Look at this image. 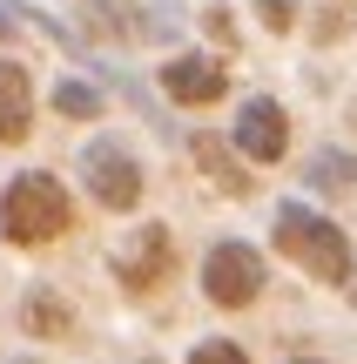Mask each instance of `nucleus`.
<instances>
[{
  "mask_svg": "<svg viewBox=\"0 0 357 364\" xmlns=\"http://www.w3.org/2000/svg\"><path fill=\"white\" fill-rule=\"evenodd\" d=\"M250 14H256V27H263L270 41H290L297 27H304V7H297V0H250Z\"/></svg>",
  "mask_w": 357,
  "mask_h": 364,
  "instance_id": "obj_14",
  "label": "nucleus"
},
{
  "mask_svg": "<svg viewBox=\"0 0 357 364\" xmlns=\"http://www.w3.org/2000/svg\"><path fill=\"white\" fill-rule=\"evenodd\" d=\"M81 223V209H75V189H67L61 176H48V169H21L0 189V243L7 250H54L67 230Z\"/></svg>",
  "mask_w": 357,
  "mask_h": 364,
  "instance_id": "obj_1",
  "label": "nucleus"
},
{
  "mask_svg": "<svg viewBox=\"0 0 357 364\" xmlns=\"http://www.w3.org/2000/svg\"><path fill=\"white\" fill-rule=\"evenodd\" d=\"M196 290H202V304H209V311H223V317L256 311V304H263V290H270V250L243 243V236L209 243V250H202V263H196Z\"/></svg>",
  "mask_w": 357,
  "mask_h": 364,
  "instance_id": "obj_3",
  "label": "nucleus"
},
{
  "mask_svg": "<svg viewBox=\"0 0 357 364\" xmlns=\"http://www.w3.org/2000/svg\"><path fill=\"white\" fill-rule=\"evenodd\" d=\"M13 324H21V338L27 344H81V311H75V297H61L54 284H27L21 290V304H13Z\"/></svg>",
  "mask_w": 357,
  "mask_h": 364,
  "instance_id": "obj_8",
  "label": "nucleus"
},
{
  "mask_svg": "<svg viewBox=\"0 0 357 364\" xmlns=\"http://www.w3.org/2000/svg\"><path fill=\"white\" fill-rule=\"evenodd\" d=\"M344 129H351V142H357V95L344 102Z\"/></svg>",
  "mask_w": 357,
  "mask_h": 364,
  "instance_id": "obj_17",
  "label": "nucleus"
},
{
  "mask_svg": "<svg viewBox=\"0 0 357 364\" xmlns=\"http://www.w3.org/2000/svg\"><path fill=\"white\" fill-rule=\"evenodd\" d=\"M310 189H324V196H357V156L324 149V156L310 162Z\"/></svg>",
  "mask_w": 357,
  "mask_h": 364,
  "instance_id": "obj_12",
  "label": "nucleus"
},
{
  "mask_svg": "<svg viewBox=\"0 0 357 364\" xmlns=\"http://www.w3.org/2000/svg\"><path fill=\"white\" fill-rule=\"evenodd\" d=\"M351 277H357V263H351Z\"/></svg>",
  "mask_w": 357,
  "mask_h": 364,
  "instance_id": "obj_20",
  "label": "nucleus"
},
{
  "mask_svg": "<svg viewBox=\"0 0 357 364\" xmlns=\"http://www.w3.org/2000/svg\"><path fill=\"white\" fill-rule=\"evenodd\" d=\"M101 88H88V81H61V88H54V115H61V122H75V129H81V122H101Z\"/></svg>",
  "mask_w": 357,
  "mask_h": 364,
  "instance_id": "obj_13",
  "label": "nucleus"
},
{
  "mask_svg": "<svg viewBox=\"0 0 357 364\" xmlns=\"http://www.w3.org/2000/svg\"><path fill=\"white\" fill-rule=\"evenodd\" d=\"M290 364H331V358H290Z\"/></svg>",
  "mask_w": 357,
  "mask_h": 364,
  "instance_id": "obj_18",
  "label": "nucleus"
},
{
  "mask_svg": "<svg viewBox=\"0 0 357 364\" xmlns=\"http://www.w3.org/2000/svg\"><path fill=\"white\" fill-rule=\"evenodd\" d=\"M40 122V95H34V68L21 54H0V149H27Z\"/></svg>",
  "mask_w": 357,
  "mask_h": 364,
  "instance_id": "obj_9",
  "label": "nucleus"
},
{
  "mask_svg": "<svg viewBox=\"0 0 357 364\" xmlns=\"http://www.w3.org/2000/svg\"><path fill=\"white\" fill-rule=\"evenodd\" d=\"M202 34H209L223 54H236V48H243V27H236V14H229L223 0H209V7H202Z\"/></svg>",
  "mask_w": 357,
  "mask_h": 364,
  "instance_id": "obj_15",
  "label": "nucleus"
},
{
  "mask_svg": "<svg viewBox=\"0 0 357 364\" xmlns=\"http://www.w3.org/2000/svg\"><path fill=\"white\" fill-rule=\"evenodd\" d=\"M270 250L283 263L310 277L324 290H351V230L324 209H304V203H283L277 223H270Z\"/></svg>",
  "mask_w": 357,
  "mask_h": 364,
  "instance_id": "obj_2",
  "label": "nucleus"
},
{
  "mask_svg": "<svg viewBox=\"0 0 357 364\" xmlns=\"http://www.w3.org/2000/svg\"><path fill=\"white\" fill-rule=\"evenodd\" d=\"M229 142H236L243 162H256V169H277V162H290V149H297V115L277 102V95H250V102L236 108V129H229Z\"/></svg>",
  "mask_w": 357,
  "mask_h": 364,
  "instance_id": "obj_6",
  "label": "nucleus"
},
{
  "mask_svg": "<svg viewBox=\"0 0 357 364\" xmlns=\"http://www.w3.org/2000/svg\"><path fill=\"white\" fill-rule=\"evenodd\" d=\"M155 88L169 108H182V115H202V108H223L229 102V61L223 54H175V61L155 68Z\"/></svg>",
  "mask_w": 357,
  "mask_h": 364,
  "instance_id": "obj_7",
  "label": "nucleus"
},
{
  "mask_svg": "<svg viewBox=\"0 0 357 364\" xmlns=\"http://www.w3.org/2000/svg\"><path fill=\"white\" fill-rule=\"evenodd\" d=\"M115 290L128 304H155L162 290L182 277V243H175V230L169 223H135V236L115 250Z\"/></svg>",
  "mask_w": 357,
  "mask_h": 364,
  "instance_id": "obj_5",
  "label": "nucleus"
},
{
  "mask_svg": "<svg viewBox=\"0 0 357 364\" xmlns=\"http://www.w3.org/2000/svg\"><path fill=\"white\" fill-rule=\"evenodd\" d=\"M81 189L94 196V209L108 216H135L148 203V162L128 135H94L81 149Z\"/></svg>",
  "mask_w": 357,
  "mask_h": 364,
  "instance_id": "obj_4",
  "label": "nucleus"
},
{
  "mask_svg": "<svg viewBox=\"0 0 357 364\" xmlns=\"http://www.w3.org/2000/svg\"><path fill=\"white\" fill-rule=\"evenodd\" d=\"M351 27H357V7H351V0H317V14H304L297 34H310V48H344Z\"/></svg>",
  "mask_w": 357,
  "mask_h": 364,
  "instance_id": "obj_11",
  "label": "nucleus"
},
{
  "mask_svg": "<svg viewBox=\"0 0 357 364\" xmlns=\"http://www.w3.org/2000/svg\"><path fill=\"white\" fill-rule=\"evenodd\" d=\"M189 162H196L202 182H209L216 196H229V203H250V196H256V176L243 169V156H236V142H229V135L196 129V135H189Z\"/></svg>",
  "mask_w": 357,
  "mask_h": 364,
  "instance_id": "obj_10",
  "label": "nucleus"
},
{
  "mask_svg": "<svg viewBox=\"0 0 357 364\" xmlns=\"http://www.w3.org/2000/svg\"><path fill=\"white\" fill-rule=\"evenodd\" d=\"M142 364H169V358H142Z\"/></svg>",
  "mask_w": 357,
  "mask_h": 364,
  "instance_id": "obj_19",
  "label": "nucleus"
},
{
  "mask_svg": "<svg viewBox=\"0 0 357 364\" xmlns=\"http://www.w3.org/2000/svg\"><path fill=\"white\" fill-rule=\"evenodd\" d=\"M182 364H256V358L243 351L236 338H202V344H196V351H189Z\"/></svg>",
  "mask_w": 357,
  "mask_h": 364,
  "instance_id": "obj_16",
  "label": "nucleus"
}]
</instances>
